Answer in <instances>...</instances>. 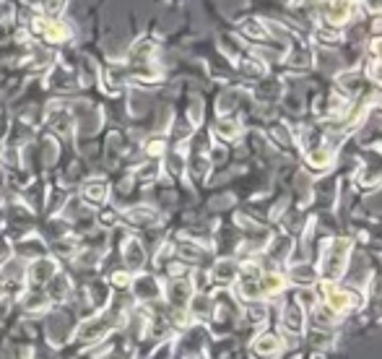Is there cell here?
<instances>
[{
    "label": "cell",
    "instance_id": "6da1fadb",
    "mask_svg": "<svg viewBox=\"0 0 382 359\" xmlns=\"http://www.w3.org/2000/svg\"><path fill=\"white\" fill-rule=\"evenodd\" d=\"M351 248L354 242L349 237H333L322 245L320 252V282H338L343 271H346V263H349Z\"/></svg>",
    "mask_w": 382,
    "mask_h": 359
},
{
    "label": "cell",
    "instance_id": "7a4b0ae2",
    "mask_svg": "<svg viewBox=\"0 0 382 359\" xmlns=\"http://www.w3.org/2000/svg\"><path fill=\"white\" fill-rule=\"evenodd\" d=\"M318 297L322 300V305L333 310L336 315H343V313L364 305V297L359 292L340 289V286H336V282H318Z\"/></svg>",
    "mask_w": 382,
    "mask_h": 359
},
{
    "label": "cell",
    "instance_id": "3957f363",
    "mask_svg": "<svg viewBox=\"0 0 382 359\" xmlns=\"http://www.w3.org/2000/svg\"><path fill=\"white\" fill-rule=\"evenodd\" d=\"M117 313L112 310L109 315L107 313H102V315L91 317V320H86V323H81L78 326V331H75V338L81 341V344H94V341H99V338H104L109 331H115L117 326Z\"/></svg>",
    "mask_w": 382,
    "mask_h": 359
},
{
    "label": "cell",
    "instance_id": "277c9868",
    "mask_svg": "<svg viewBox=\"0 0 382 359\" xmlns=\"http://www.w3.org/2000/svg\"><path fill=\"white\" fill-rule=\"evenodd\" d=\"M32 32L39 34L42 39L53 44H65L73 39V29L60 19H47V16H34L32 19Z\"/></svg>",
    "mask_w": 382,
    "mask_h": 359
},
{
    "label": "cell",
    "instance_id": "5b68a950",
    "mask_svg": "<svg viewBox=\"0 0 382 359\" xmlns=\"http://www.w3.org/2000/svg\"><path fill=\"white\" fill-rule=\"evenodd\" d=\"M354 0H320V13L322 21L330 29H340L354 19Z\"/></svg>",
    "mask_w": 382,
    "mask_h": 359
},
{
    "label": "cell",
    "instance_id": "8992f818",
    "mask_svg": "<svg viewBox=\"0 0 382 359\" xmlns=\"http://www.w3.org/2000/svg\"><path fill=\"white\" fill-rule=\"evenodd\" d=\"M195 294V284H192L190 276H182V279H172L167 284V289H161V297L167 300V305L172 310H188V302Z\"/></svg>",
    "mask_w": 382,
    "mask_h": 359
},
{
    "label": "cell",
    "instance_id": "52a82bcc",
    "mask_svg": "<svg viewBox=\"0 0 382 359\" xmlns=\"http://www.w3.org/2000/svg\"><path fill=\"white\" fill-rule=\"evenodd\" d=\"M44 118H47V125H50L60 138H73L75 118H73V112L65 107V104H60V102L50 104V107L44 109Z\"/></svg>",
    "mask_w": 382,
    "mask_h": 359
},
{
    "label": "cell",
    "instance_id": "ba28073f",
    "mask_svg": "<svg viewBox=\"0 0 382 359\" xmlns=\"http://www.w3.org/2000/svg\"><path fill=\"white\" fill-rule=\"evenodd\" d=\"M336 162V151L333 146H325V143H309L304 149V164L312 172H328L330 167Z\"/></svg>",
    "mask_w": 382,
    "mask_h": 359
},
{
    "label": "cell",
    "instance_id": "9c48e42d",
    "mask_svg": "<svg viewBox=\"0 0 382 359\" xmlns=\"http://www.w3.org/2000/svg\"><path fill=\"white\" fill-rule=\"evenodd\" d=\"M304 320H307L304 307L299 305L297 300H289L284 310H281V326H284V331L291 333V336H302L304 333Z\"/></svg>",
    "mask_w": 382,
    "mask_h": 359
},
{
    "label": "cell",
    "instance_id": "30bf717a",
    "mask_svg": "<svg viewBox=\"0 0 382 359\" xmlns=\"http://www.w3.org/2000/svg\"><path fill=\"white\" fill-rule=\"evenodd\" d=\"M57 273V261L55 258H47V255H39L34 258L29 271H26V279L34 284V286H44L47 282H53V276Z\"/></svg>",
    "mask_w": 382,
    "mask_h": 359
},
{
    "label": "cell",
    "instance_id": "8fae6325",
    "mask_svg": "<svg viewBox=\"0 0 382 359\" xmlns=\"http://www.w3.org/2000/svg\"><path fill=\"white\" fill-rule=\"evenodd\" d=\"M130 286H133V294L138 297L140 302H156L161 297V284L156 276H151V273H138L133 282H130Z\"/></svg>",
    "mask_w": 382,
    "mask_h": 359
},
{
    "label": "cell",
    "instance_id": "7c38bea8",
    "mask_svg": "<svg viewBox=\"0 0 382 359\" xmlns=\"http://www.w3.org/2000/svg\"><path fill=\"white\" fill-rule=\"evenodd\" d=\"M122 261H125V271L140 273L143 263H146V250H143V245H140L138 237L122 239Z\"/></svg>",
    "mask_w": 382,
    "mask_h": 359
},
{
    "label": "cell",
    "instance_id": "4fadbf2b",
    "mask_svg": "<svg viewBox=\"0 0 382 359\" xmlns=\"http://www.w3.org/2000/svg\"><path fill=\"white\" fill-rule=\"evenodd\" d=\"M237 276H239V263L234 261V258H221V261H216L211 273H208V279H211L216 286H232V284H237Z\"/></svg>",
    "mask_w": 382,
    "mask_h": 359
},
{
    "label": "cell",
    "instance_id": "5bb4252c",
    "mask_svg": "<svg viewBox=\"0 0 382 359\" xmlns=\"http://www.w3.org/2000/svg\"><path fill=\"white\" fill-rule=\"evenodd\" d=\"M99 81H102V89H104L107 97H117L122 86H125V66H104L99 71Z\"/></svg>",
    "mask_w": 382,
    "mask_h": 359
},
{
    "label": "cell",
    "instance_id": "9a60e30c",
    "mask_svg": "<svg viewBox=\"0 0 382 359\" xmlns=\"http://www.w3.org/2000/svg\"><path fill=\"white\" fill-rule=\"evenodd\" d=\"M281 349H284V341H281V336H278V333H271V331L260 333V336L253 341V354L257 359L278 357V354H281Z\"/></svg>",
    "mask_w": 382,
    "mask_h": 359
},
{
    "label": "cell",
    "instance_id": "2e32d148",
    "mask_svg": "<svg viewBox=\"0 0 382 359\" xmlns=\"http://www.w3.org/2000/svg\"><path fill=\"white\" fill-rule=\"evenodd\" d=\"M120 219H125L127 224H133V227H156L161 221V214L151 206H133L122 211Z\"/></svg>",
    "mask_w": 382,
    "mask_h": 359
},
{
    "label": "cell",
    "instance_id": "e0dca14e",
    "mask_svg": "<svg viewBox=\"0 0 382 359\" xmlns=\"http://www.w3.org/2000/svg\"><path fill=\"white\" fill-rule=\"evenodd\" d=\"M257 286H260V294H263V300L266 297H276L286 289V276L276 268H268V271L260 273V279H257Z\"/></svg>",
    "mask_w": 382,
    "mask_h": 359
},
{
    "label": "cell",
    "instance_id": "ac0fdd59",
    "mask_svg": "<svg viewBox=\"0 0 382 359\" xmlns=\"http://www.w3.org/2000/svg\"><path fill=\"white\" fill-rule=\"evenodd\" d=\"M156 50V42L151 37H138L136 42L130 44V53H127V63L130 66H143V63H151V55Z\"/></svg>",
    "mask_w": 382,
    "mask_h": 359
},
{
    "label": "cell",
    "instance_id": "d6986e66",
    "mask_svg": "<svg viewBox=\"0 0 382 359\" xmlns=\"http://www.w3.org/2000/svg\"><path fill=\"white\" fill-rule=\"evenodd\" d=\"M286 282L294 284V286H315L320 282V273L307 266V263H299V266H291L286 273Z\"/></svg>",
    "mask_w": 382,
    "mask_h": 359
},
{
    "label": "cell",
    "instance_id": "ffe728a7",
    "mask_svg": "<svg viewBox=\"0 0 382 359\" xmlns=\"http://www.w3.org/2000/svg\"><path fill=\"white\" fill-rule=\"evenodd\" d=\"M174 252H177V258L185 263H201L206 258V248H201V242H195V239H188L182 237L177 245H174Z\"/></svg>",
    "mask_w": 382,
    "mask_h": 359
},
{
    "label": "cell",
    "instance_id": "44dd1931",
    "mask_svg": "<svg viewBox=\"0 0 382 359\" xmlns=\"http://www.w3.org/2000/svg\"><path fill=\"white\" fill-rule=\"evenodd\" d=\"M47 286V297H50V302H65L68 297H71V279L65 276L63 271H57L53 276V282L44 284Z\"/></svg>",
    "mask_w": 382,
    "mask_h": 359
},
{
    "label": "cell",
    "instance_id": "7402d4cb",
    "mask_svg": "<svg viewBox=\"0 0 382 359\" xmlns=\"http://www.w3.org/2000/svg\"><path fill=\"white\" fill-rule=\"evenodd\" d=\"M81 196H84V201L99 206V203H104L107 196H109V185H107V180H102V177H94V180L84 183V187H81Z\"/></svg>",
    "mask_w": 382,
    "mask_h": 359
},
{
    "label": "cell",
    "instance_id": "603a6c76",
    "mask_svg": "<svg viewBox=\"0 0 382 359\" xmlns=\"http://www.w3.org/2000/svg\"><path fill=\"white\" fill-rule=\"evenodd\" d=\"M188 310H190L192 317H198V320H208V317L213 315V300L206 292H195L190 297V302H188Z\"/></svg>",
    "mask_w": 382,
    "mask_h": 359
},
{
    "label": "cell",
    "instance_id": "cb8c5ba5",
    "mask_svg": "<svg viewBox=\"0 0 382 359\" xmlns=\"http://www.w3.org/2000/svg\"><path fill=\"white\" fill-rule=\"evenodd\" d=\"M291 245H294V242H291V237H289V234H278V237L266 248V255L273 263H276V266H281V263H284L289 255H291Z\"/></svg>",
    "mask_w": 382,
    "mask_h": 359
},
{
    "label": "cell",
    "instance_id": "d4e9b609",
    "mask_svg": "<svg viewBox=\"0 0 382 359\" xmlns=\"http://www.w3.org/2000/svg\"><path fill=\"white\" fill-rule=\"evenodd\" d=\"M291 42V53L286 55V63L291 68H309L312 66V50L299 39H289Z\"/></svg>",
    "mask_w": 382,
    "mask_h": 359
},
{
    "label": "cell",
    "instance_id": "484cf974",
    "mask_svg": "<svg viewBox=\"0 0 382 359\" xmlns=\"http://www.w3.org/2000/svg\"><path fill=\"white\" fill-rule=\"evenodd\" d=\"M213 136L221 138V141H237L242 136V122L234 118H221L213 125Z\"/></svg>",
    "mask_w": 382,
    "mask_h": 359
},
{
    "label": "cell",
    "instance_id": "4316f807",
    "mask_svg": "<svg viewBox=\"0 0 382 359\" xmlns=\"http://www.w3.org/2000/svg\"><path fill=\"white\" fill-rule=\"evenodd\" d=\"M188 162V167H190V172L195 180H206V174H208V169H211V156H208V149H203V151H198V149H192L190 159H185Z\"/></svg>",
    "mask_w": 382,
    "mask_h": 359
},
{
    "label": "cell",
    "instance_id": "83f0119b",
    "mask_svg": "<svg viewBox=\"0 0 382 359\" xmlns=\"http://www.w3.org/2000/svg\"><path fill=\"white\" fill-rule=\"evenodd\" d=\"M47 86L55 89V91H71L75 86V76L63 66H55L53 73H50V81H47Z\"/></svg>",
    "mask_w": 382,
    "mask_h": 359
},
{
    "label": "cell",
    "instance_id": "f1b7e54d",
    "mask_svg": "<svg viewBox=\"0 0 382 359\" xmlns=\"http://www.w3.org/2000/svg\"><path fill=\"white\" fill-rule=\"evenodd\" d=\"M24 302V310H29V313H42V310H50V297L44 292H39V289H29V292H24L21 297Z\"/></svg>",
    "mask_w": 382,
    "mask_h": 359
},
{
    "label": "cell",
    "instance_id": "f546056e",
    "mask_svg": "<svg viewBox=\"0 0 382 359\" xmlns=\"http://www.w3.org/2000/svg\"><path fill=\"white\" fill-rule=\"evenodd\" d=\"M239 32H242L247 39H253V42H268V39H271L268 26L260 21V19H247V21H242Z\"/></svg>",
    "mask_w": 382,
    "mask_h": 359
},
{
    "label": "cell",
    "instance_id": "4dcf8cb0",
    "mask_svg": "<svg viewBox=\"0 0 382 359\" xmlns=\"http://www.w3.org/2000/svg\"><path fill=\"white\" fill-rule=\"evenodd\" d=\"M239 71H242V76L247 78H263L268 73L266 63L260 60V57H239Z\"/></svg>",
    "mask_w": 382,
    "mask_h": 359
},
{
    "label": "cell",
    "instance_id": "1f68e13d",
    "mask_svg": "<svg viewBox=\"0 0 382 359\" xmlns=\"http://www.w3.org/2000/svg\"><path fill=\"white\" fill-rule=\"evenodd\" d=\"M271 138L276 141L278 149H286V151H291V149H294V138H291V131H289L286 125H281V122L271 125Z\"/></svg>",
    "mask_w": 382,
    "mask_h": 359
},
{
    "label": "cell",
    "instance_id": "d6a6232c",
    "mask_svg": "<svg viewBox=\"0 0 382 359\" xmlns=\"http://www.w3.org/2000/svg\"><path fill=\"white\" fill-rule=\"evenodd\" d=\"M338 89L343 97H351L359 91V71H349V73H340L338 76Z\"/></svg>",
    "mask_w": 382,
    "mask_h": 359
},
{
    "label": "cell",
    "instance_id": "836d02e7",
    "mask_svg": "<svg viewBox=\"0 0 382 359\" xmlns=\"http://www.w3.org/2000/svg\"><path fill=\"white\" fill-rule=\"evenodd\" d=\"M53 250H55V255H60V258H68V261H71V258L78 255V245H75L73 237H60L53 242Z\"/></svg>",
    "mask_w": 382,
    "mask_h": 359
},
{
    "label": "cell",
    "instance_id": "e575fe53",
    "mask_svg": "<svg viewBox=\"0 0 382 359\" xmlns=\"http://www.w3.org/2000/svg\"><path fill=\"white\" fill-rule=\"evenodd\" d=\"M315 42L322 44V47H338V44H340L338 29H330V26H318V29H315Z\"/></svg>",
    "mask_w": 382,
    "mask_h": 359
},
{
    "label": "cell",
    "instance_id": "d590c367",
    "mask_svg": "<svg viewBox=\"0 0 382 359\" xmlns=\"http://www.w3.org/2000/svg\"><path fill=\"white\" fill-rule=\"evenodd\" d=\"M161 174V167L156 162H149V164H140L138 169H136V180L138 183H149V185H154L156 180H159Z\"/></svg>",
    "mask_w": 382,
    "mask_h": 359
},
{
    "label": "cell",
    "instance_id": "8d00e7d4",
    "mask_svg": "<svg viewBox=\"0 0 382 359\" xmlns=\"http://www.w3.org/2000/svg\"><path fill=\"white\" fill-rule=\"evenodd\" d=\"M185 167H188L185 151H182V149L170 151V156H167V172H170L172 177H182V174H185Z\"/></svg>",
    "mask_w": 382,
    "mask_h": 359
},
{
    "label": "cell",
    "instance_id": "74e56055",
    "mask_svg": "<svg viewBox=\"0 0 382 359\" xmlns=\"http://www.w3.org/2000/svg\"><path fill=\"white\" fill-rule=\"evenodd\" d=\"M65 3H68V0H39L37 8H39V13L47 16V19H57V16L65 11Z\"/></svg>",
    "mask_w": 382,
    "mask_h": 359
},
{
    "label": "cell",
    "instance_id": "f35d334b",
    "mask_svg": "<svg viewBox=\"0 0 382 359\" xmlns=\"http://www.w3.org/2000/svg\"><path fill=\"white\" fill-rule=\"evenodd\" d=\"M143 151H146V156H151V159H159V156H164L167 154V138H151V141H146V146H143Z\"/></svg>",
    "mask_w": 382,
    "mask_h": 359
},
{
    "label": "cell",
    "instance_id": "ab89813d",
    "mask_svg": "<svg viewBox=\"0 0 382 359\" xmlns=\"http://www.w3.org/2000/svg\"><path fill=\"white\" fill-rule=\"evenodd\" d=\"M336 313H333V310H328V307L325 305H318L315 307V320H318V328L320 331H322V328H330L333 326V323H336Z\"/></svg>",
    "mask_w": 382,
    "mask_h": 359
},
{
    "label": "cell",
    "instance_id": "60d3db41",
    "mask_svg": "<svg viewBox=\"0 0 382 359\" xmlns=\"http://www.w3.org/2000/svg\"><path fill=\"white\" fill-rule=\"evenodd\" d=\"M244 317H247L250 323L257 326V323H263V320H266V307L260 305V302H250V307L244 310Z\"/></svg>",
    "mask_w": 382,
    "mask_h": 359
},
{
    "label": "cell",
    "instance_id": "b9f144b4",
    "mask_svg": "<svg viewBox=\"0 0 382 359\" xmlns=\"http://www.w3.org/2000/svg\"><path fill=\"white\" fill-rule=\"evenodd\" d=\"M130 282H133V273L130 271H115V273H109V284L115 286V289H127L130 286Z\"/></svg>",
    "mask_w": 382,
    "mask_h": 359
},
{
    "label": "cell",
    "instance_id": "7bdbcfd3",
    "mask_svg": "<svg viewBox=\"0 0 382 359\" xmlns=\"http://www.w3.org/2000/svg\"><path fill=\"white\" fill-rule=\"evenodd\" d=\"M117 219H120V211H102L99 214V224L102 227H115Z\"/></svg>",
    "mask_w": 382,
    "mask_h": 359
},
{
    "label": "cell",
    "instance_id": "ee69618b",
    "mask_svg": "<svg viewBox=\"0 0 382 359\" xmlns=\"http://www.w3.org/2000/svg\"><path fill=\"white\" fill-rule=\"evenodd\" d=\"M367 76H370L372 81L377 84V86H382V63H380V60H374V63L367 68Z\"/></svg>",
    "mask_w": 382,
    "mask_h": 359
},
{
    "label": "cell",
    "instance_id": "f6af8a7d",
    "mask_svg": "<svg viewBox=\"0 0 382 359\" xmlns=\"http://www.w3.org/2000/svg\"><path fill=\"white\" fill-rule=\"evenodd\" d=\"M11 248H8V242L6 239H0V263L3 261H11Z\"/></svg>",
    "mask_w": 382,
    "mask_h": 359
},
{
    "label": "cell",
    "instance_id": "bcb514c9",
    "mask_svg": "<svg viewBox=\"0 0 382 359\" xmlns=\"http://www.w3.org/2000/svg\"><path fill=\"white\" fill-rule=\"evenodd\" d=\"M170 357H172V344H164V347H161L151 359H170Z\"/></svg>",
    "mask_w": 382,
    "mask_h": 359
},
{
    "label": "cell",
    "instance_id": "7dc6e473",
    "mask_svg": "<svg viewBox=\"0 0 382 359\" xmlns=\"http://www.w3.org/2000/svg\"><path fill=\"white\" fill-rule=\"evenodd\" d=\"M370 104H372L374 109H380V112H382V91H380V94H374V97H372Z\"/></svg>",
    "mask_w": 382,
    "mask_h": 359
},
{
    "label": "cell",
    "instance_id": "c3c4849f",
    "mask_svg": "<svg viewBox=\"0 0 382 359\" xmlns=\"http://www.w3.org/2000/svg\"><path fill=\"white\" fill-rule=\"evenodd\" d=\"M307 3H312V0H291L294 8H302V6H307Z\"/></svg>",
    "mask_w": 382,
    "mask_h": 359
},
{
    "label": "cell",
    "instance_id": "681fc988",
    "mask_svg": "<svg viewBox=\"0 0 382 359\" xmlns=\"http://www.w3.org/2000/svg\"><path fill=\"white\" fill-rule=\"evenodd\" d=\"M302 359H312V357H302Z\"/></svg>",
    "mask_w": 382,
    "mask_h": 359
}]
</instances>
